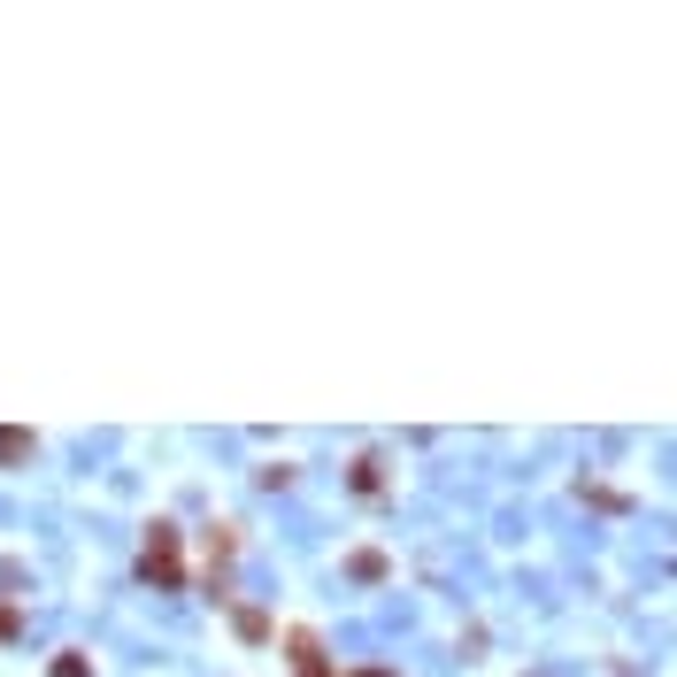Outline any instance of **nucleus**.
<instances>
[{"instance_id": "obj_1", "label": "nucleus", "mask_w": 677, "mask_h": 677, "mask_svg": "<svg viewBox=\"0 0 677 677\" xmlns=\"http://www.w3.org/2000/svg\"><path fill=\"white\" fill-rule=\"evenodd\" d=\"M139 570H146L154 585H178V577H186V570H178V532H169V524H154V539H146Z\"/></svg>"}, {"instance_id": "obj_2", "label": "nucleus", "mask_w": 677, "mask_h": 677, "mask_svg": "<svg viewBox=\"0 0 677 677\" xmlns=\"http://www.w3.org/2000/svg\"><path fill=\"white\" fill-rule=\"evenodd\" d=\"M355 577H362V585H378V577H385V554H378V547H362V554H355Z\"/></svg>"}, {"instance_id": "obj_3", "label": "nucleus", "mask_w": 677, "mask_h": 677, "mask_svg": "<svg viewBox=\"0 0 677 677\" xmlns=\"http://www.w3.org/2000/svg\"><path fill=\"white\" fill-rule=\"evenodd\" d=\"M24 455H31V439H24V432H0V462H24Z\"/></svg>"}, {"instance_id": "obj_4", "label": "nucleus", "mask_w": 677, "mask_h": 677, "mask_svg": "<svg viewBox=\"0 0 677 677\" xmlns=\"http://www.w3.org/2000/svg\"><path fill=\"white\" fill-rule=\"evenodd\" d=\"M54 677H93V669H85L77 654H62V662H54Z\"/></svg>"}, {"instance_id": "obj_5", "label": "nucleus", "mask_w": 677, "mask_h": 677, "mask_svg": "<svg viewBox=\"0 0 677 677\" xmlns=\"http://www.w3.org/2000/svg\"><path fill=\"white\" fill-rule=\"evenodd\" d=\"M0 639H16V609H0Z\"/></svg>"}, {"instance_id": "obj_6", "label": "nucleus", "mask_w": 677, "mask_h": 677, "mask_svg": "<svg viewBox=\"0 0 677 677\" xmlns=\"http://www.w3.org/2000/svg\"><path fill=\"white\" fill-rule=\"evenodd\" d=\"M362 677H385V669H362Z\"/></svg>"}]
</instances>
